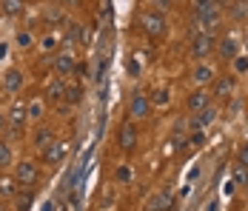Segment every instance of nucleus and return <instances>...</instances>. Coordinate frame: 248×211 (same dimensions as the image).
<instances>
[{
    "label": "nucleus",
    "instance_id": "5701e85b",
    "mask_svg": "<svg viewBox=\"0 0 248 211\" xmlns=\"http://www.w3.org/2000/svg\"><path fill=\"white\" fill-rule=\"evenodd\" d=\"M12 165V148H9V143L0 140V168H9Z\"/></svg>",
    "mask_w": 248,
    "mask_h": 211
},
{
    "label": "nucleus",
    "instance_id": "2eb2a0df",
    "mask_svg": "<svg viewBox=\"0 0 248 211\" xmlns=\"http://www.w3.org/2000/svg\"><path fill=\"white\" fill-rule=\"evenodd\" d=\"M51 143H54V134H51L49 129H40V131L34 134V146H37V151H46Z\"/></svg>",
    "mask_w": 248,
    "mask_h": 211
},
{
    "label": "nucleus",
    "instance_id": "9d476101",
    "mask_svg": "<svg viewBox=\"0 0 248 211\" xmlns=\"http://www.w3.org/2000/svg\"><path fill=\"white\" fill-rule=\"evenodd\" d=\"M214 117H217V112L208 106V109H202V112H197V117L191 120V129L194 131H202V129H208L211 123H214Z\"/></svg>",
    "mask_w": 248,
    "mask_h": 211
},
{
    "label": "nucleus",
    "instance_id": "f8f14e48",
    "mask_svg": "<svg viewBox=\"0 0 248 211\" xmlns=\"http://www.w3.org/2000/svg\"><path fill=\"white\" fill-rule=\"evenodd\" d=\"M40 154H43V160H46V163H60V160H63V154H66V143H51L49 148H46V151H40Z\"/></svg>",
    "mask_w": 248,
    "mask_h": 211
},
{
    "label": "nucleus",
    "instance_id": "2f4dec72",
    "mask_svg": "<svg viewBox=\"0 0 248 211\" xmlns=\"http://www.w3.org/2000/svg\"><path fill=\"white\" fill-rule=\"evenodd\" d=\"M237 163L248 165V146H243V148H240V154H237Z\"/></svg>",
    "mask_w": 248,
    "mask_h": 211
},
{
    "label": "nucleus",
    "instance_id": "6e6552de",
    "mask_svg": "<svg viewBox=\"0 0 248 211\" xmlns=\"http://www.w3.org/2000/svg\"><path fill=\"white\" fill-rule=\"evenodd\" d=\"M75 69H77V63L69 51H63V54L54 57V71H57V77H66V74H72Z\"/></svg>",
    "mask_w": 248,
    "mask_h": 211
},
{
    "label": "nucleus",
    "instance_id": "a211bd4d",
    "mask_svg": "<svg viewBox=\"0 0 248 211\" xmlns=\"http://www.w3.org/2000/svg\"><path fill=\"white\" fill-rule=\"evenodd\" d=\"M234 183H240V186H248V165L237 163L234 165V177H231Z\"/></svg>",
    "mask_w": 248,
    "mask_h": 211
},
{
    "label": "nucleus",
    "instance_id": "a878e982",
    "mask_svg": "<svg viewBox=\"0 0 248 211\" xmlns=\"http://www.w3.org/2000/svg\"><path fill=\"white\" fill-rule=\"evenodd\" d=\"M234 71H237V74H246L248 71V57H240V54H237V57H234Z\"/></svg>",
    "mask_w": 248,
    "mask_h": 211
},
{
    "label": "nucleus",
    "instance_id": "58836bf2",
    "mask_svg": "<svg viewBox=\"0 0 248 211\" xmlns=\"http://www.w3.org/2000/svg\"><path fill=\"white\" fill-rule=\"evenodd\" d=\"M63 3H80V0H63Z\"/></svg>",
    "mask_w": 248,
    "mask_h": 211
},
{
    "label": "nucleus",
    "instance_id": "4468645a",
    "mask_svg": "<svg viewBox=\"0 0 248 211\" xmlns=\"http://www.w3.org/2000/svg\"><path fill=\"white\" fill-rule=\"evenodd\" d=\"M63 92H66V83L57 77V80H51L49 86H46V97L49 100H63Z\"/></svg>",
    "mask_w": 248,
    "mask_h": 211
},
{
    "label": "nucleus",
    "instance_id": "f3484780",
    "mask_svg": "<svg viewBox=\"0 0 248 211\" xmlns=\"http://www.w3.org/2000/svg\"><path fill=\"white\" fill-rule=\"evenodd\" d=\"M149 100L154 103V106H166V103L171 100V94H169V89H154Z\"/></svg>",
    "mask_w": 248,
    "mask_h": 211
},
{
    "label": "nucleus",
    "instance_id": "dca6fc26",
    "mask_svg": "<svg viewBox=\"0 0 248 211\" xmlns=\"http://www.w3.org/2000/svg\"><path fill=\"white\" fill-rule=\"evenodd\" d=\"M231 92H234V80H231V77H217L214 94H217V97H228Z\"/></svg>",
    "mask_w": 248,
    "mask_h": 211
},
{
    "label": "nucleus",
    "instance_id": "412c9836",
    "mask_svg": "<svg viewBox=\"0 0 248 211\" xmlns=\"http://www.w3.org/2000/svg\"><path fill=\"white\" fill-rule=\"evenodd\" d=\"M80 97H83V92H80V86H69L66 83V92H63V100H69V103H80Z\"/></svg>",
    "mask_w": 248,
    "mask_h": 211
},
{
    "label": "nucleus",
    "instance_id": "ddd939ff",
    "mask_svg": "<svg viewBox=\"0 0 248 211\" xmlns=\"http://www.w3.org/2000/svg\"><path fill=\"white\" fill-rule=\"evenodd\" d=\"M237 54H240L237 40H234V37H223V40H220V57H223V60H234Z\"/></svg>",
    "mask_w": 248,
    "mask_h": 211
},
{
    "label": "nucleus",
    "instance_id": "20e7f679",
    "mask_svg": "<svg viewBox=\"0 0 248 211\" xmlns=\"http://www.w3.org/2000/svg\"><path fill=\"white\" fill-rule=\"evenodd\" d=\"M143 29H146L149 37H163V32H166V17L157 15V12H149V15H143Z\"/></svg>",
    "mask_w": 248,
    "mask_h": 211
},
{
    "label": "nucleus",
    "instance_id": "7c9ffc66",
    "mask_svg": "<svg viewBox=\"0 0 248 211\" xmlns=\"http://www.w3.org/2000/svg\"><path fill=\"white\" fill-rule=\"evenodd\" d=\"M15 186H12V180H0V194H12Z\"/></svg>",
    "mask_w": 248,
    "mask_h": 211
},
{
    "label": "nucleus",
    "instance_id": "7ed1b4c3",
    "mask_svg": "<svg viewBox=\"0 0 248 211\" xmlns=\"http://www.w3.org/2000/svg\"><path fill=\"white\" fill-rule=\"evenodd\" d=\"M6 117H9V126H6V129L12 131V137H17V134L23 131L26 117H29V112H26V106H23V103H15V106H12V112H9Z\"/></svg>",
    "mask_w": 248,
    "mask_h": 211
},
{
    "label": "nucleus",
    "instance_id": "bb28decb",
    "mask_svg": "<svg viewBox=\"0 0 248 211\" xmlns=\"http://www.w3.org/2000/svg\"><path fill=\"white\" fill-rule=\"evenodd\" d=\"M54 46H57V37H54V34H49V37L40 40V49H43V51H54Z\"/></svg>",
    "mask_w": 248,
    "mask_h": 211
},
{
    "label": "nucleus",
    "instance_id": "393cba45",
    "mask_svg": "<svg viewBox=\"0 0 248 211\" xmlns=\"http://www.w3.org/2000/svg\"><path fill=\"white\" fill-rule=\"evenodd\" d=\"M214 9H220L214 0H194V12H214Z\"/></svg>",
    "mask_w": 248,
    "mask_h": 211
},
{
    "label": "nucleus",
    "instance_id": "ea45409f",
    "mask_svg": "<svg viewBox=\"0 0 248 211\" xmlns=\"http://www.w3.org/2000/svg\"><path fill=\"white\" fill-rule=\"evenodd\" d=\"M246 146H248V143H246Z\"/></svg>",
    "mask_w": 248,
    "mask_h": 211
},
{
    "label": "nucleus",
    "instance_id": "e433bc0d",
    "mask_svg": "<svg viewBox=\"0 0 248 211\" xmlns=\"http://www.w3.org/2000/svg\"><path fill=\"white\" fill-rule=\"evenodd\" d=\"M154 3H157V6H163V9H166V6H171L174 0H154Z\"/></svg>",
    "mask_w": 248,
    "mask_h": 211
},
{
    "label": "nucleus",
    "instance_id": "9b49d317",
    "mask_svg": "<svg viewBox=\"0 0 248 211\" xmlns=\"http://www.w3.org/2000/svg\"><path fill=\"white\" fill-rule=\"evenodd\" d=\"M3 86H6V92L9 94L20 92V89H23V74H20L17 69H9L6 71V77H3Z\"/></svg>",
    "mask_w": 248,
    "mask_h": 211
},
{
    "label": "nucleus",
    "instance_id": "c756f323",
    "mask_svg": "<svg viewBox=\"0 0 248 211\" xmlns=\"http://www.w3.org/2000/svg\"><path fill=\"white\" fill-rule=\"evenodd\" d=\"M117 180H120V183H128V180H131V168H128V165H120V168H117Z\"/></svg>",
    "mask_w": 248,
    "mask_h": 211
},
{
    "label": "nucleus",
    "instance_id": "4be33fe9",
    "mask_svg": "<svg viewBox=\"0 0 248 211\" xmlns=\"http://www.w3.org/2000/svg\"><path fill=\"white\" fill-rule=\"evenodd\" d=\"M26 112H29V117L31 120H40L43 117V100H31V103L26 106Z\"/></svg>",
    "mask_w": 248,
    "mask_h": 211
},
{
    "label": "nucleus",
    "instance_id": "cd10ccee",
    "mask_svg": "<svg viewBox=\"0 0 248 211\" xmlns=\"http://www.w3.org/2000/svg\"><path fill=\"white\" fill-rule=\"evenodd\" d=\"M17 46H20V49L31 46V34H29V32H17Z\"/></svg>",
    "mask_w": 248,
    "mask_h": 211
},
{
    "label": "nucleus",
    "instance_id": "f704fd0d",
    "mask_svg": "<svg viewBox=\"0 0 248 211\" xmlns=\"http://www.w3.org/2000/svg\"><path fill=\"white\" fill-rule=\"evenodd\" d=\"M6 126H9V117H6V114H3V112H0V131H3V129H6Z\"/></svg>",
    "mask_w": 248,
    "mask_h": 211
},
{
    "label": "nucleus",
    "instance_id": "c9c22d12",
    "mask_svg": "<svg viewBox=\"0 0 248 211\" xmlns=\"http://www.w3.org/2000/svg\"><path fill=\"white\" fill-rule=\"evenodd\" d=\"M6 54H9V46H6V43H0V60H3Z\"/></svg>",
    "mask_w": 248,
    "mask_h": 211
},
{
    "label": "nucleus",
    "instance_id": "f03ea898",
    "mask_svg": "<svg viewBox=\"0 0 248 211\" xmlns=\"http://www.w3.org/2000/svg\"><path fill=\"white\" fill-rule=\"evenodd\" d=\"M149 112H151V100L143 92H134L128 97V114L131 117L143 120V117H149Z\"/></svg>",
    "mask_w": 248,
    "mask_h": 211
},
{
    "label": "nucleus",
    "instance_id": "b1692460",
    "mask_svg": "<svg viewBox=\"0 0 248 211\" xmlns=\"http://www.w3.org/2000/svg\"><path fill=\"white\" fill-rule=\"evenodd\" d=\"M194 80L197 83H208V80H214V71L208 69V66H197L194 69Z\"/></svg>",
    "mask_w": 248,
    "mask_h": 211
},
{
    "label": "nucleus",
    "instance_id": "423d86ee",
    "mask_svg": "<svg viewBox=\"0 0 248 211\" xmlns=\"http://www.w3.org/2000/svg\"><path fill=\"white\" fill-rule=\"evenodd\" d=\"M143 211H174L171 194H169V191H160V194L149 197V203H146V209Z\"/></svg>",
    "mask_w": 248,
    "mask_h": 211
},
{
    "label": "nucleus",
    "instance_id": "72a5a7b5",
    "mask_svg": "<svg viewBox=\"0 0 248 211\" xmlns=\"http://www.w3.org/2000/svg\"><path fill=\"white\" fill-rule=\"evenodd\" d=\"M234 186H237V183H234V180H228V183H225V186H223V191H225V194H228V197H231V194H234Z\"/></svg>",
    "mask_w": 248,
    "mask_h": 211
},
{
    "label": "nucleus",
    "instance_id": "39448f33",
    "mask_svg": "<svg viewBox=\"0 0 248 211\" xmlns=\"http://www.w3.org/2000/svg\"><path fill=\"white\" fill-rule=\"evenodd\" d=\"M137 126L134 123H123V129H120V134H117V146L123 148V151H131L134 146H137Z\"/></svg>",
    "mask_w": 248,
    "mask_h": 211
},
{
    "label": "nucleus",
    "instance_id": "6ab92c4d",
    "mask_svg": "<svg viewBox=\"0 0 248 211\" xmlns=\"http://www.w3.org/2000/svg\"><path fill=\"white\" fill-rule=\"evenodd\" d=\"M34 203V194L31 191H26V194H17V200H15V209L17 211H29V206Z\"/></svg>",
    "mask_w": 248,
    "mask_h": 211
},
{
    "label": "nucleus",
    "instance_id": "0eeeda50",
    "mask_svg": "<svg viewBox=\"0 0 248 211\" xmlns=\"http://www.w3.org/2000/svg\"><path fill=\"white\" fill-rule=\"evenodd\" d=\"M211 49H214V34L202 32V34L194 37V43H191V54H194V57H205Z\"/></svg>",
    "mask_w": 248,
    "mask_h": 211
},
{
    "label": "nucleus",
    "instance_id": "aec40b11",
    "mask_svg": "<svg viewBox=\"0 0 248 211\" xmlns=\"http://www.w3.org/2000/svg\"><path fill=\"white\" fill-rule=\"evenodd\" d=\"M6 15H23V0H3Z\"/></svg>",
    "mask_w": 248,
    "mask_h": 211
},
{
    "label": "nucleus",
    "instance_id": "473e14b6",
    "mask_svg": "<svg viewBox=\"0 0 248 211\" xmlns=\"http://www.w3.org/2000/svg\"><path fill=\"white\" fill-rule=\"evenodd\" d=\"M202 140H205V134H202V131H194V134H191V146H202Z\"/></svg>",
    "mask_w": 248,
    "mask_h": 211
},
{
    "label": "nucleus",
    "instance_id": "4c0bfd02",
    "mask_svg": "<svg viewBox=\"0 0 248 211\" xmlns=\"http://www.w3.org/2000/svg\"><path fill=\"white\" fill-rule=\"evenodd\" d=\"M43 211H54V203H46V209Z\"/></svg>",
    "mask_w": 248,
    "mask_h": 211
},
{
    "label": "nucleus",
    "instance_id": "1a4fd4ad",
    "mask_svg": "<svg viewBox=\"0 0 248 211\" xmlns=\"http://www.w3.org/2000/svg\"><path fill=\"white\" fill-rule=\"evenodd\" d=\"M211 106V92H205V89H200L188 97V109L191 112H202V109H208Z\"/></svg>",
    "mask_w": 248,
    "mask_h": 211
},
{
    "label": "nucleus",
    "instance_id": "c85d7f7f",
    "mask_svg": "<svg viewBox=\"0 0 248 211\" xmlns=\"http://www.w3.org/2000/svg\"><path fill=\"white\" fill-rule=\"evenodd\" d=\"M140 60H137V57H128V74H131V77H137V74H140Z\"/></svg>",
    "mask_w": 248,
    "mask_h": 211
},
{
    "label": "nucleus",
    "instance_id": "f257e3e1",
    "mask_svg": "<svg viewBox=\"0 0 248 211\" xmlns=\"http://www.w3.org/2000/svg\"><path fill=\"white\" fill-rule=\"evenodd\" d=\"M37 177H40V171H37V165L31 163V160H20V163L15 165V183L31 188L37 183Z\"/></svg>",
    "mask_w": 248,
    "mask_h": 211
}]
</instances>
